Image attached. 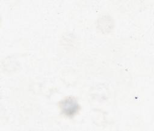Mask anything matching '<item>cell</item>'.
<instances>
[{
  "instance_id": "obj_1",
  "label": "cell",
  "mask_w": 154,
  "mask_h": 131,
  "mask_svg": "<svg viewBox=\"0 0 154 131\" xmlns=\"http://www.w3.org/2000/svg\"><path fill=\"white\" fill-rule=\"evenodd\" d=\"M60 107L63 112L67 116L73 115L79 109L78 103L72 98H67L63 100L60 104Z\"/></svg>"
}]
</instances>
